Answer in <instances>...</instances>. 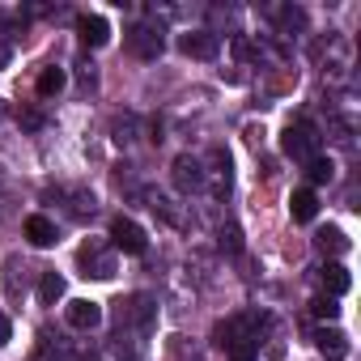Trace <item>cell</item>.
Listing matches in <instances>:
<instances>
[{"label":"cell","mask_w":361,"mask_h":361,"mask_svg":"<svg viewBox=\"0 0 361 361\" xmlns=\"http://www.w3.org/2000/svg\"><path fill=\"white\" fill-rule=\"evenodd\" d=\"M234 56H243V60H251V56H255V47H251V43H247L243 35H238V39H234Z\"/></svg>","instance_id":"cell-20"},{"label":"cell","mask_w":361,"mask_h":361,"mask_svg":"<svg viewBox=\"0 0 361 361\" xmlns=\"http://www.w3.org/2000/svg\"><path fill=\"white\" fill-rule=\"evenodd\" d=\"M221 247H226V251H243V234H238V226H226V230H221Z\"/></svg>","instance_id":"cell-19"},{"label":"cell","mask_w":361,"mask_h":361,"mask_svg":"<svg viewBox=\"0 0 361 361\" xmlns=\"http://www.w3.org/2000/svg\"><path fill=\"white\" fill-rule=\"evenodd\" d=\"M77 259H81V268H85L81 276H98V281H102V276H111V272H115L111 251H106V247H98V243H85V247L77 251Z\"/></svg>","instance_id":"cell-5"},{"label":"cell","mask_w":361,"mask_h":361,"mask_svg":"<svg viewBox=\"0 0 361 361\" xmlns=\"http://www.w3.org/2000/svg\"><path fill=\"white\" fill-rule=\"evenodd\" d=\"M289 213H293V221H298V226H306V221H314V213H319V196H314L310 188H302V192H293V200H289Z\"/></svg>","instance_id":"cell-10"},{"label":"cell","mask_w":361,"mask_h":361,"mask_svg":"<svg viewBox=\"0 0 361 361\" xmlns=\"http://www.w3.org/2000/svg\"><path fill=\"white\" fill-rule=\"evenodd\" d=\"M64 319H68V327L90 331V327H98V323H102V306H98V302H90V298H77V302H68Z\"/></svg>","instance_id":"cell-6"},{"label":"cell","mask_w":361,"mask_h":361,"mask_svg":"<svg viewBox=\"0 0 361 361\" xmlns=\"http://www.w3.org/2000/svg\"><path fill=\"white\" fill-rule=\"evenodd\" d=\"M319 247H323V251H331V255H344V251H348V238H344V230L327 226V230L319 234Z\"/></svg>","instance_id":"cell-16"},{"label":"cell","mask_w":361,"mask_h":361,"mask_svg":"<svg viewBox=\"0 0 361 361\" xmlns=\"http://www.w3.org/2000/svg\"><path fill=\"white\" fill-rule=\"evenodd\" d=\"M5 64H9V43L0 39V68H5Z\"/></svg>","instance_id":"cell-23"},{"label":"cell","mask_w":361,"mask_h":361,"mask_svg":"<svg viewBox=\"0 0 361 361\" xmlns=\"http://www.w3.org/2000/svg\"><path fill=\"white\" fill-rule=\"evenodd\" d=\"M123 43H128V51H132L136 60H157V56L166 51V39H161L157 26H132V30L123 35Z\"/></svg>","instance_id":"cell-2"},{"label":"cell","mask_w":361,"mask_h":361,"mask_svg":"<svg viewBox=\"0 0 361 361\" xmlns=\"http://www.w3.org/2000/svg\"><path fill=\"white\" fill-rule=\"evenodd\" d=\"M60 298H64V276L60 272H43L39 276V302L43 306H56Z\"/></svg>","instance_id":"cell-13"},{"label":"cell","mask_w":361,"mask_h":361,"mask_svg":"<svg viewBox=\"0 0 361 361\" xmlns=\"http://www.w3.org/2000/svg\"><path fill=\"white\" fill-rule=\"evenodd\" d=\"M306 178H310V183H331V178H336V161L331 157H310L306 161Z\"/></svg>","instance_id":"cell-15"},{"label":"cell","mask_w":361,"mask_h":361,"mask_svg":"<svg viewBox=\"0 0 361 361\" xmlns=\"http://www.w3.org/2000/svg\"><path fill=\"white\" fill-rule=\"evenodd\" d=\"M323 285H327V293H331V298H340V293H348L353 276L344 272V264H327V268H323Z\"/></svg>","instance_id":"cell-14"},{"label":"cell","mask_w":361,"mask_h":361,"mask_svg":"<svg viewBox=\"0 0 361 361\" xmlns=\"http://www.w3.org/2000/svg\"><path fill=\"white\" fill-rule=\"evenodd\" d=\"M18 259H5V293H9V302H18L22 298V281H18Z\"/></svg>","instance_id":"cell-17"},{"label":"cell","mask_w":361,"mask_h":361,"mask_svg":"<svg viewBox=\"0 0 361 361\" xmlns=\"http://www.w3.org/2000/svg\"><path fill=\"white\" fill-rule=\"evenodd\" d=\"M9 336H13V323H9V314H0V348L9 344Z\"/></svg>","instance_id":"cell-21"},{"label":"cell","mask_w":361,"mask_h":361,"mask_svg":"<svg viewBox=\"0 0 361 361\" xmlns=\"http://www.w3.org/2000/svg\"><path fill=\"white\" fill-rule=\"evenodd\" d=\"M77 35H81L85 47H106V43H111V26H106V18H98V13L77 18Z\"/></svg>","instance_id":"cell-8"},{"label":"cell","mask_w":361,"mask_h":361,"mask_svg":"<svg viewBox=\"0 0 361 361\" xmlns=\"http://www.w3.org/2000/svg\"><path fill=\"white\" fill-rule=\"evenodd\" d=\"M178 51L192 56V60H213L221 51V43L213 30H188V35H178Z\"/></svg>","instance_id":"cell-4"},{"label":"cell","mask_w":361,"mask_h":361,"mask_svg":"<svg viewBox=\"0 0 361 361\" xmlns=\"http://www.w3.org/2000/svg\"><path fill=\"white\" fill-rule=\"evenodd\" d=\"M64 85H68V73H64V68H56V64H47V68L39 73V81H35L39 98H56V94H60Z\"/></svg>","instance_id":"cell-11"},{"label":"cell","mask_w":361,"mask_h":361,"mask_svg":"<svg viewBox=\"0 0 361 361\" xmlns=\"http://www.w3.org/2000/svg\"><path fill=\"white\" fill-rule=\"evenodd\" d=\"M22 123H26V128H39V123H43V115H39V111H22Z\"/></svg>","instance_id":"cell-22"},{"label":"cell","mask_w":361,"mask_h":361,"mask_svg":"<svg viewBox=\"0 0 361 361\" xmlns=\"http://www.w3.org/2000/svg\"><path fill=\"white\" fill-rule=\"evenodd\" d=\"M310 310H314L319 319H336V314H340V306H336V298H314V302H310Z\"/></svg>","instance_id":"cell-18"},{"label":"cell","mask_w":361,"mask_h":361,"mask_svg":"<svg viewBox=\"0 0 361 361\" xmlns=\"http://www.w3.org/2000/svg\"><path fill=\"white\" fill-rule=\"evenodd\" d=\"M174 188H178V192H200V188H204V170H200L196 157L183 153V157L174 161Z\"/></svg>","instance_id":"cell-7"},{"label":"cell","mask_w":361,"mask_h":361,"mask_svg":"<svg viewBox=\"0 0 361 361\" xmlns=\"http://www.w3.org/2000/svg\"><path fill=\"white\" fill-rule=\"evenodd\" d=\"M319 145H323V140H319V132H314L310 123H289L285 136H281V149H285L289 157H306V161L319 157Z\"/></svg>","instance_id":"cell-1"},{"label":"cell","mask_w":361,"mask_h":361,"mask_svg":"<svg viewBox=\"0 0 361 361\" xmlns=\"http://www.w3.org/2000/svg\"><path fill=\"white\" fill-rule=\"evenodd\" d=\"M319 353L327 357V361H344L348 357V336L344 331H336V327H327V331H319Z\"/></svg>","instance_id":"cell-9"},{"label":"cell","mask_w":361,"mask_h":361,"mask_svg":"<svg viewBox=\"0 0 361 361\" xmlns=\"http://www.w3.org/2000/svg\"><path fill=\"white\" fill-rule=\"evenodd\" d=\"M111 247L123 251V255H140V251L149 247V238H145V230H140L132 217H115V221H111Z\"/></svg>","instance_id":"cell-3"},{"label":"cell","mask_w":361,"mask_h":361,"mask_svg":"<svg viewBox=\"0 0 361 361\" xmlns=\"http://www.w3.org/2000/svg\"><path fill=\"white\" fill-rule=\"evenodd\" d=\"M26 238L35 247H56V226L47 217H26Z\"/></svg>","instance_id":"cell-12"}]
</instances>
